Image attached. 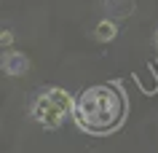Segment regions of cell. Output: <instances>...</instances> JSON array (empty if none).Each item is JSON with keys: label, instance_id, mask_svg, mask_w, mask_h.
<instances>
[{"label": "cell", "instance_id": "6da1fadb", "mask_svg": "<svg viewBox=\"0 0 158 153\" xmlns=\"http://www.w3.org/2000/svg\"><path fill=\"white\" fill-rule=\"evenodd\" d=\"M75 121L78 126L94 134H105L115 129L126 116V97L118 86H91L75 100Z\"/></svg>", "mask_w": 158, "mask_h": 153}, {"label": "cell", "instance_id": "7a4b0ae2", "mask_svg": "<svg viewBox=\"0 0 158 153\" xmlns=\"http://www.w3.org/2000/svg\"><path fill=\"white\" fill-rule=\"evenodd\" d=\"M32 116L40 121L46 129H56L59 124H62V118H64V113L59 110L56 105H51L48 97H40V100L32 105Z\"/></svg>", "mask_w": 158, "mask_h": 153}, {"label": "cell", "instance_id": "3957f363", "mask_svg": "<svg viewBox=\"0 0 158 153\" xmlns=\"http://www.w3.org/2000/svg\"><path fill=\"white\" fill-rule=\"evenodd\" d=\"M27 67H30V59H27V54H22V51H8L6 59H3V70L8 75H24Z\"/></svg>", "mask_w": 158, "mask_h": 153}, {"label": "cell", "instance_id": "277c9868", "mask_svg": "<svg viewBox=\"0 0 158 153\" xmlns=\"http://www.w3.org/2000/svg\"><path fill=\"white\" fill-rule=\"evenodd\" d=\"M46 97H48L51 100V105H56L59 110L64 113H70V110H75V102H73V97H70V94L64 91V89H59V86H54V89H48V91H46Z\"/></svg>", "mask_w": 158, "mask_h": 153}, {"label": "cell", "instance_id": "5b68a950", "mask_svg": "<svg viewBox=\"0 0 158 153\" xmlns=\"http://www.w3.org/2000/svg\"><path fill=\"white\" fill-rule=\"evenodd\" d=\"M115 32H118V27H115V22H110V19H105V22H99L97 24V30H94V35L99 38V40H113L115 38Z\"/></svg>", "mask_w": 158, "mask_h": 153}, {"label": "cell", "instance_id": "8992f818", "mask_svg": "<svg viewBox=\"0 0 158 153\" xmlns=\"http://www.w3.org/2000/svg\"><path fill=\"white\" fill-rule=\"evenodd\" d=\"M0 40H3V46H11V43H14V32H11V30H3Z\"/></svg>", "mask_w": 158, "mask_h": 153}, {"label": "cell", "instance_id": "52a82bcc", "mask_svg": "<svg viewBox=\"0 0 158 153\" xmlns=\"http://www.w3.org/2000/svg\"><path fill=\"white\" fill-rule=\"evenodd\" d=\"M156 43H158V32H156Z\"/></svg>", "mask_w": 158, "mask_h": 153}]
</instances>
